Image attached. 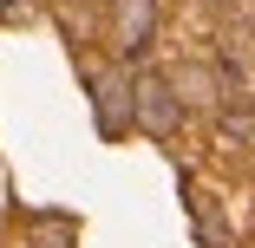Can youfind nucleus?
Returning <instances> with one entry per match:
<instances>
[{
  "label": "nucleus",
  "instance_id": "2",
  "mask_svg": "<svg viewBox=\"0 0 255 248\" xmlns=\"http://www.w3.org/2000/svg\"><path fill=\"white\" fill-rule=\"evenodd\" d=\"M85 79H92L98 137H125V124H131V85H125V72H118V66H92Z\"/></svg>",
  "mask_w": 255,
  "mask_h": 248
},
{
  "label": "nucleus",
  "instance_id": "3",
  "mask_svg": "<svg viewBox=\"0 0 255 248\" xmlns=\"http://www.w3.org/2000/svg\"><path fill=\"white\" fill-rule=\"evenodd\" d=\"M112 26H118V53L125 59H144L150 53V33H157V0H118Z\"/></svg>",
  "mask_w": 255,
  "mask_h": 248
},
{
  "label": "nucleus",
  "instance_id": "4",
  "mask_svg": "<svg viewBox=\"0 0 255 248\" xmlns=\"http://www.w3.org/2000/svg\"><path fill=\"white\" fill-rule=\"evenodd\" d=\"M177 183L190 189V229H196V248H229V222H223V209H216V196H203V189L190 183V170H183Z\"/></svg>",
  "mask_w": 255,
  "mask_h": 248
},
{
  "label": "nucleus",
  "instance_id": "5",
  "mask_svg": "<svg viewBox=\"0 0 255 248\" xmlns=\"http://www.w3.org/2000/svg\"><path fill=\"white\" fill-rule=\"evenodd\" d=\"M33 242L39 248H72V216H33Z\"/></svg>",
  "mask_w": 255,
  "mask_h": 248
},
{
  "label": "nucleus",
  "instance_id": "1",
  "mask_svg": "<svg viewBox=\"0 0 255 248\" xmlns=\"http://www.w3.org/2000/svg\"><path fill=\"white\" fill-rule=\"evenodd\" d=\"M131 124L150 131V137H177L183 98H177V85H170L164 72H137V79H131Z\"/></svg>",
  "mask_w": 255,
  "mask_h": 248
},
{
  "label": "nucleus",
  "instance_id": "7",
  "mask_svg": "<svg viewBox=\"0 0 255 248\" xmlns=\"http://www.w3.org/2000/svg\"><path fill=\"white\" fill-rule=\"evenodd\" d=\"M249 248H255V242H249Z\"/></svg>",
  "mask_w": 255,
  "mask_h": 248
},
{
  "label": "nucleus",
  "instance_id": "6",
  "mask_svg": "<svg viewBox=\"0 0 255 248\" xmlns=\"http://www.w3.org/2000/svg\"><path fill=\"white\" fill-rule=\"evenodd\" d=\"M170 85H177V98H183V91H190V98H216V72H210V66H183Z\"/></svg>",
  "mask_w": 255,
  "mask_h": 248
}]
</instances>
